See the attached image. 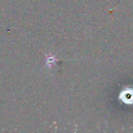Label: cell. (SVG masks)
<instances>
[{"instance_id": "obj_1", "label": "cell", "mask_w": 133, "mask_h": 133, "mask_svg": "<svg viewBox=\"0 0 133 133\" xmlns=\"http://www.w3.org/2000/svg\"><path fill=\"white\" fill-rule=\"evenodd\" d=\"M119 98L126 104H133V89H125L121 92Z\"/></svg>"}]
</instances>
